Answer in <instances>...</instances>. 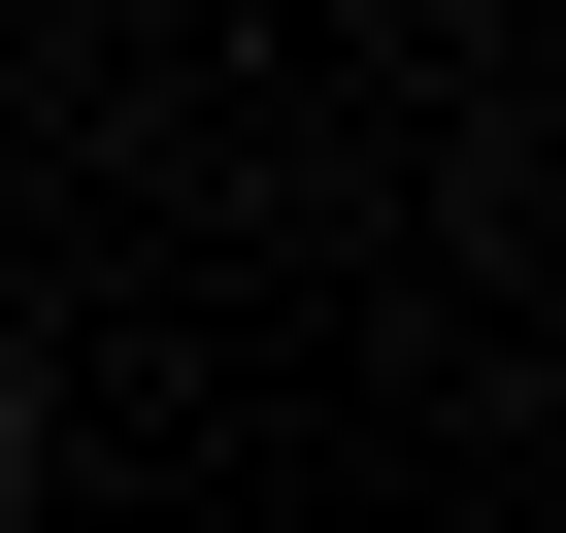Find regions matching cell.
Wrapping results in <instances>:
<instances>
[{
    "mask_svg": "<svg viewBox=\"0 0 566 533\" xmlns=\"http://www.w3.org/2000/svg\"><path fill=\"white\" fill-rule=\"evenodd\" d=\"M0 500H34V334H0Z\"/></svg>",
    "mask_w": 566,
    "mask_h": 533,
    "instance_id": "obj_1",
    "label": "cell"
}]
</instances>
